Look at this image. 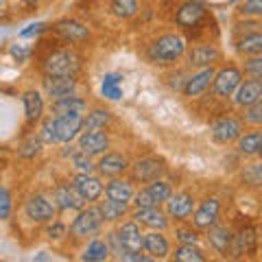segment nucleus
<instances>
[{"label":"nucleus","mask_w":262,"mask_h":262,"mask_svg":"<svg viewBox=\"0 0 262 262\" xmlns=\"http://www.w3.org/2000/svg\"><path fill=\"white\" fill-rule=\"evenodd\" d=\"M79 149L85 151L90 155H103L107 153L110 149V138L103 129H96V131H83L79 138Z\"/></svg>","instance_id":"2eb2a0df"},{"label":"nucleus","mask_w":262,"mask_h":262,"mask_svg":"<svg viewBox=\"0 0 262 262\" xmlns=\"http://www.w3.org/2000/svg\"><path fill=\"white\" fill-rule=\"evenodd\" d=\"M243 72L249 79H260L262 81V55L249 57V59L245 61V66H243Z\"/></svg>","instance_id":"a19ab883"},{"label":"nucleus","mask_w":262,"mask_h":262,"mask_svg":"<svg viewBox=\"0 0 262 262\" xmlns=\"http://www.w3.org/2000/svg\"><path fill=\"white\" fill-rule=\"evenodd\" d=\"M131 219H134L136 223L149 227V229H158V232H162V229L168 227V214H166V212H162L158 206L142 208V210L136 208V212H134V216H131Z\"/></svg>","instance_id":"f3484780"},{"label":"nucleus","mask_w":262,"mask_h":262,"mask_svg":"<svg viewBox=\"0 0 262 262\" xmlns=\"http://www.w3.org/2000/svg\"><path fill=\"white\" fill-rule=\"evenodd\" d=\"M134 186L127 179H120V177H112V182L105 186V196L107 199H114V201H122V203H129L134 201Z\"/></svg>","instance_id":"a878e982"},{"label":"nucleus","mask_w":262,"mask_h":262,"mask_svg":"<svg viewBox=\"0 0 262 262\" xmlns=\"http://www.w3.org/2000/svg\"><path fill=\"white\" fill-rule=\"evenodd\" d=\"M24 212H27V216L33 221V223H48V221L55 219L57 206H55V201H48L44 194H35L27 201Z\"/></svg>","instance_id":"423d86ee"},{"label":"nucleus","mask_w":262,"mask_h":262,"mask_svg":"<svg viewBox=\"0 0 262 262\" xmlns=\"http://www.w3.org/2000/svg\"><path fill=\"white\" fill-rule=\"evenodd\" d=\"M44 90H46V94L51 96V101H57V98H66V96L75 94L77 81H75V77H48L46 75Z\"/></svg>","instance_id":"a211bd4d"},{"label":"nucleus","mask_w":262,"mask_h":262,"mask_svg":"<svg viewBox=\"0 0 262 262\" xmlns=\"http://www.w3.org/2000/svg\"><path fill=\"white\" fill-rule=\"evenodd\" d=\"M118 236L127 253H138L144 249V234L140 232V223H136V221H125L118 227Z\"/></svg>","instance_id":"f8f14e48"},{"label":"nucleus","mask_w":262,"mask_h":262,"mask_svg":"<svg viewBox=\"0 0 262 262\" xmlns=\"http://www.w3.org/2000/svg\"><path fill=\"white\" fill-rule=\"evenodd\" d=\"M22 103H24V114H27V120L31 122H37L44 114V101H42V94L37 90H29V92L22 94Z\"/></svg>","instance_id":"cd10ccee"},{"label":"nucleus","mask_w":262,"mask_h":262,"mask_svg":"<svg viewBox=\"0 0 262 262\" xmlns=\"http://www.w3.org/2000/svg\"><path fill=\"white\" fill-rule=\"evenodd\" d=\"M192 212H194V199L190 192H177L168 196V201H166L168 219L186 221L188 216H192Z\"/></svg>","instance_id":"1a4fd4ad"},{"label":"nucleus","mask_w":262,"mask_h":262,"mask_svg":"<svg viewBox=\"0 0 262 262\" xmlns=\"http://www.w3.org/2000/svg\"><path fill=\"white\" fill-rule=\"evenodd\" d=\"M39 146H42V140H39V138H29V140L22 144L20 155L22 158H33V155H37Z\"/></svg>","instance_id":"49530a36"},{"label":"nucleus","mask_w":262,"mask_h":262,"mask_svg":"<svg viewBox=\"0 0 262 262\" xmlns=\"http://www.w3.org/2000/svg\"><path fill=\"white\" fill-rule=\"evenodd\" d=\"M238 11L245 18H262V0H245Z\"/></svg>","instance_id":"37998d69"},{"label":"nucleus","mask_w":262,"mask_h":262,"mask_svg":"<svg viewBox=\"0 0 262 262\" xmlns=\"http://www.w3.org/2000/svg\"><path fill=\"white\" fill-rule=\"evenodd\" d=\"M258 247V229L256 227H243L238 234L232 236V245H229V256L232 258H243L256 253Z\"/></svg>","instance_id":"39448f33"},{"label":"nucleus","mask_w":262,"mask_h":262,"mask_svg":"<svg viewBox=\"0 0 262 262\" xmlns=\"http://www.w3.org/2000/svg\"><path fill=\"white\" fill-rule=\"evenodd\" d=\"M208 243L210 247L214 249L221 256H227L229 253V245H232V232L225 225H212L208 227Z\"/></svg>","instance_id":"393cba45"},{"label":"nucleus","mask_w":262,"mask_h":262,"mask_svg":"<svg viewBox=\"0 0 262 262\" xmlns=\"http://www.w3.org/2000/svg\"><path fill=\"white\" fill-rule=\"evenodd\" d=\"M203 15H206V7H203L199 0H188V3H184L182 7H179V11L175 15V22L179 24V27L190 29V27H196V24L203 20Z\"/></svg>","instance_id":"412c9836"},{"label":"nucleus","mask_w":262,"mask_h":262,"mask_svg":"<svg viewBox=\"0 0 262 262\" xmlns=\"http://www.w3.org/2000/svg\"><path fill=\"white\" fill-rule=\"evenodd\" d=\"M144 249L149 251L155 260H162L170 253V245L166 241V236H162L158 229H153V232L144 234Z\"/></svg>","instance_id":"bb28decb"},{"label":"nucleus","mask_w":262,"mask_h":262,"mask_svg":"<svg viewBox=\"0 0 262 262\" xmlns=\"http://www.w3.org/2000/svg\"><path fill=\"white\" fill-rule=\"evenodd\" d=\"M85 110H88V101L77 96V94L66 96V98H57V101H53V105H51L53 116H66V114H81V116H83Z\"/></svg>","instance_id":"5701e85b"},{"label":"nucleus","mask_w":262,"mask_h":262,"mask_svg":"<svg viewBox=\"0 0 262 262\" xmlns=\"http://www.w3.org/2000/svg\"><path fill=\"white\" fill-rule=\"evenodd\" d=\"M258 155H260V158H262V146H260V153H258Z\"/></svg>","instance_id":"864d4df0"},{"label":"nucleus","mask_w":262,"mask_h":262,"mask_svg":"<svg viewBox=\"0 0 262 262\" xmlns=\"http://www.w3.org/2000/svg\"><path fill=\"white\" fill-rule=\"evenodd\" d=\"M241 136H243V122L232 116H225L212 125V138L221 144H229V142L238 140Z\"/></svg>","instance_id":"9b49d317"},{"label":"nucleus","mask_w":262,"mask_h":262,"mask_svg":"<svg viewBox=\"0 0 262 262\" xmlns=\"http://www.w3.org/2000/svg\"><path fill=\"white\" fill-rule=\"evenodd\" d=\"M110 245L105 243V241H90V245L85 247L83 251V256H81V260H88V262H101V260H107L110 258Z\"/></svg>","instance_id":"2f4dec72"},{"label":"nucleus","mask_w":262,"mask_h":262,"mask_svg":"<svg viewBox=\"0 0 262 262\" xmlns=\"http://www.w3.org/2000/svg\"><path fill=\"white\" fill-rule=\"evenodd\" d=\"M243 83V70L234 68V66H227V68L219 70L212 81V92L221 98H227L236 92V88Z\"/></svg>","instance_id":"20e7f679"},{"label":"nucleus","mask_w":262,"mask_h":262,"mask_svg":"<svg viewBox=\"0 0 262 262\" xmlns=\"http://www.w3.org/2000/svg\"><path fill=\"white\" fill-rule=\"evenodd\" d=\"M42 29H44V24H31V27H29V29H24L20 35H22V37H31V35H37V33L42 31Z\"/></svg>","instance_id":"3c124183"},{"label":"nucleus","mask_w":262,"mask_h":262,"mask_svg":"<svg viewBox=\"0 0 262 262\" xmlns=\"http://www.w3.org/2000/svg\"><path fill=\"white\" fill-rule=\"evenodd\" d=\"M134 206H136L138 210H142V208H153V206H158V203H155V199L151 196L149 188H144V190H140V192L134 194Z\"/></svg>","instance_id":"c03bdc74"},{"label":"nucleus","mask_w":262,"mask_h":262,"mask_svg":"<svg viewBox=\"0 0 262 262\" xmlns=\"http://www.w3.org/2000/svg\"><path fill=\"white\" fill-rule=\"evenodd\" d=\"M262 101V81L260 79H247L236 88L234 103L238 107H249V105Z\"/></svg>","instance_id":"dca6fc26"},{"label":"nucleus","mask_w":262,"mask_h":262,"mask_svg":"<svg viewBox=\"0 0 262 262\" xmlns=\"http://www.w3.org/2000/svg\"><path fill=\"white\" fill-rule=\"evenodd\" d=\"M243 118H245V122H247V125L260 127V125H262V101L249 105V107H245V116H243Z\"/></svg>","instance_id":"79ce46f5"},{"label":"nucleus","mask_w":262,"mask_h":262,"mask_svg":"<svg viewBox=\"0 0 262 262\" xmlns=\"http://www.w3.org/2000/svg\"><path fill=\"white\" fill-rule=\"evenodd\" d=\"M219 212H221V201L210 196V199H203L201 206L192 212V223L196 229H208L219 221Z\"/></svg>","instance_id":"9d476101"},{"label":"nucleus","mask_w":262,"mask_h":262,"mask_svg":"<svg viewBox=\"0 0 262 262\" xmlns=\"http://www.w3.org/2000/svg\"><path fill=\"white\" fill-rule=\"evenodd\" d=\"M72 186L77 188V192L83 196L85 203L96 201L98 196L105 192L101 179H98L94 173H79V175H75V179H72Z\"/></svg>","instance_id":"0eeeda50"},{"label":"nucleus","mask_w":262,"mask_h":262,"mask_svg":"<svg viewBox=\"0 0 262 262\" xmlns=\"http://www.w3.org/2000/svg\"><path fill=\"white\" fill-rule=\"evenodd\" d=\"M175 238L184 245L186 243H199V234H196V229H192V227H177Z\"/></svg>","instance_id":"a18cd8bd"},{"label":"nucleus","mask_w":262,"mask_h":262,"mask_svg":"<svg viewBox=\"0 0 262 262\" xmlns=\"http://www.w3.org/2000/svg\"><path fill=\"white\" fill-rule=\"evenodd\" d=\"M162 173H164V162L158 158H144L131 166V177H134V182L140 184H151L153 179H160Z\"/></svg>","instance_id":"6e6552de"},{"label":"nucleus","mask_w":262,"mask_h":262,"mask_svg":"<svg viewBox=\"0 0 262 262\" xmlns=\"http://www.w3.org/2000/svg\"><path fill=\"white\" fill-rule=\"evenodd\" d=\"M112 120V114L107 110H92L83 118V131H96V129H105V125Z\"/></svg>","instance_id":"f704fd0d"},{"label":"nucleus","mask_w":262,"mask_h":262,"mask_svg":"<svg viewBox=\"0 0 262 262\" xmlns=\"http://www.w3.org/2000/svg\"><path fill=\"white\" fill-rule=\"evenodd\" d=\"M98 208H101L103 219H105V221H110V223H116V221H120L122 216H127V212H129V203L107 199V201H103Z\"/></svg>","instance_id":"7c9ffc66"},{"label":"nucleus","mask_w":262,"mask_h":262,"mask_svg":"<svg viewBox=\"0 0 262 262\" xmlns=\"http://www.w3.org/2000/svg\"><path fill=\"white\" fill-rule=\"evenodd\" d=\"M46 236L48 238H55V241H59L61 236H66V225L63 223H55L46 229Z\"/></svg>","instance_id":"09e8293b"},{"label":"nucleus","mask_w":262,"mask_h":262,"mask_svg":"<svg viewBox=\"0 0 262 262\" xmlns=\"http://www.w3.org/2000/svg\"><path fill=\"white\" fill-rule=\"evenodd\" d=\"M81 70V57L72 48H57L44 61V72L48 77H75Z\"/></svg>","instance_id":"f257e3e1"},{"label":"nucleus","mask_w":262,"mask_h":262,"mask_svg":"<svg viewBox=\"0 0 262 262\" xmlns=\"http://www.w3.org/2000/svg\"><path fill=\"white\" fill-rule=\"evenodd\" d=\"M262 146V131H249L238 138V151L243 155H258Z\"/></svg>","instance_id":"473e14b6"},{"label":"nucleus","mask_w":262,"mask_h":262,"mask_svg":"<svg viewBox=\"0 0 262 262\" xmlns=\"http://www.w3.org/2000/svg\"><path fill=\"white\" fill-rule=\"evenodd\" d=\"M53 201L59 210H83L85 201L72 184H59L53 192Z\"/></svg>","instance_id":"ddd939ff"},{"label":"nucleus","mask_w":262,"mask_h":262,"mask_svg":"<svg viewBox=\"0 0 262 262\" xmlns=\"http://www.w3.org/2000/svg\"><path fill=\"white\" fill-rule=\"evenodd\" d=\"M70 160H72V166H75L79 173H94V170H96L94 162H92V155L85 153V151H81V149L72 151Z\"/></svg>","instance_id":"e433bc0d"},{"label":"nucleus","mask_w":262,"mask_h":262,"mask_svg":"<svg viewBox=\"0 0 262 262\" xmlns=\"http://www.w3.org/2000/svg\"><path fill=\"white\" fill-rule=\"evenodd\" d=\"M11 210V196L7 192V188H0V219H7Z\"/></svg>","instance_id":"de8ad7c7"},{"label":"nucleus","mask_w":262,"mask_h":262,"mask_svg":"<svg viewBox=\"0 0 262 262\" xmlns=\"http://www.w3.org/2000/svg\"><path fill=\"white\" fill-rule=\"evenodd\" d=\"M173 260L177 262H206V253H203L196 243H182L179 247L173 251Z\"/></svg>","instance_id":"c756f323"},{"label":"nucleus","mask_w":262,"mask_h":262,"mask_svg":"<svg viewBox=\"0 0 262 262\" xmlns=\"http://www.w3.org/2000/svg\"><path fill=\"white\" fill-rule=\"evenodd\" d=\"M127 168H129V162L122 153H103V158L96 164V170L103 177H120Z\"/></svg>","instance_id":"6ab92c4d"},{"label":"nucleus","mask_w":262,"mask_h":262,"mask_svg":"<svg viewBox=\"0 0 262 262\" xmlns=\"http://www.w3.org/2000/svg\"><path fill=\"white\" fill-rule=\"evenodd\" d=\"M122 77L116 72H110V75L103 77V96L110 98V101H118L122 96Z\"/></svg>","instance_id":"72a5a7b5"},{"label":"nucleus","mask_w":262,"mask_h":262,"mask_svg":"<svg viewBox=\"0 0 262 262\" xmlns=\"http://www.w3.org/2000/svg\"><path fill=\"white\" fill-rule=\"evenodd\" d=\"M236 51H238L241 55H245V57L262 55V31L238 37V39H236Z\"/></svg>","instance_id":"c85d7f7f"},{"label":"nucleus","mask_w":262,"mask_h":262,"mask_svg":"<svg viewBox=\"0 0 262 262\" xmlns=\"http://www.w3.org/2000/svg\"><path fill=\"white\" fill-rule=\"evenodd\" d=\"M221 59L219 48L214 46H194L190 53H188V66L190 68H210L212 63H216Z\"/></svg>","instance_id":"4be33fe9"},{"label":"nucleus","mask_w":262,"mask_h":262,"mask_svg":"<svg viewBox=\"0 0 262 262\" xmlns=\"http://www.w3.org/2000/svg\"><path fill=\"white\" fill-rule=\"evenodd\" d=\"M11 55H13L18 61H27L29 51H27V48H22V46H13V48H11Z\"/></svg>","instance_id":"8fccbe9b"},{"label":"nucleus","mask_w":262,"mask_h":262,"mask_svg":"<svg viewBox=\"0 0 262 262\" xmlns=\"http://www.w3.org/2000/svg\"><path fill=\"white\" fill-rule=\"evenodd\" d=\"M186 51V39L182 35H175V33H168V35H162L158 42L151 46L149 57L155 63H173Z\"/></svg>","instance_id":"f03ea898"},{"label":"nucleus","mask_w":262,"mask_h":262,"mask_svg":"<svg viewBox=\"0 0 262 262\" xmlns=\"http://www.w3.org/2000/svg\"><path fill=\"white\" fill-rule=\"evenodd\" d=\"M103 223H105V219H103V212L98 206H90L88 210H79V216L72 221V225H70V236H75V238H88V236L96 234Z\"/></svg>","instance_id":"7ed1b4c3"},{"label":"nucleus","mask_w":262,"mask_h":262,"mask_svg":"<svg viewBox=\"0 0 262 262\" xmlns=\"http://www.w3.org/2000/svg\"><path fill=\"white\" fill-rule=\"evenodd\" d=\"M22 3H27V5H39V3H44V0H22Z\"/></svg>","instance_id":"603ef678"},{"label":"nucleus","mask_w":262,"mask_h":262,"mask_svg":"<svg viewBox=\"0 0 262 262\" xmlns=\"http://www.w3.org/2000/svg\"><path fill=\"white\" fill-rule=\"evenodd\" d=\"M55 29L63 39H68L70 44H81L90 37L88 27H83V24L77 22V20H61V22H57Z\"/></svg>","instance_id":"b1692460"},{"label":"nucleus","mask_w":262,"mask_h":262,"mask_svg":"<svg viewBox=\"0 0 262 262\" xmlns=\"http://www.w3.org/2000/svg\"><path fill=\"white\" fill-rule=\"evenodd\" d=\"M37 138H39V140H42L44 144H53V142H57V122H55V116H48V118L42 122Z\"/></svg>","instance_id":"ea45409f"},{"label":"nucleus","mask_w":262,"mask_h":262,"mask_svg":"<svg viewBox=\"0 0 262 262\" xmlns=\"http://www.w3.org/2000/svg\"><path fill=\"white\" fill-rule=\"evenodd\" d=\"M112 13L118 18H131L138 13V0H112Z\"/></svg>","instance_id":"4c0bfd02"},{"label":"nucleus","mask_w":262,"mask_h":262,"mask_svg":"<svg viewBox=\"0 0 262 262\" xmlns=\"http://www.w3.org/2000/svg\"><path fill=\"white\" fill-rule=\"evenodd\" d=\"M149 192L151 196L155 199V203H166L168 201V196L173 194V188H170L168 182H164V179H153V182L149 184Z\"/></svg>","instance_id":"c9c22d12"},{"label":"nucleus","mask_w":262,"mask_h":262,"mask_svg":"<svg viewBox=\"0 0 262 262\" xmlns=\"http://www.w3.org/2000/svg\"><path fill=\"white\" fill-rule=\"evenodd\" d=\"M57 122V142H72L83 129V116L81 114H66V116H55Z\"/></svg>","instance_id":"4468645a"},{"label":"nucleus","mask_w":262,"mask_h":262,"mask_svg":"<svg viewBox=\"0 0 262 262\" xmlns=\"http://www.w3.org/2000/svg\"><path fill=\"white\" fill-rule=\"evenodd\" d=\"M214 75L216 72L212 68H201L199 72H194L190 79H186V85H184V94L188 98H196L201 96L206 90L212 85V81H214Z\"/></svg>","instance_id":"aec40b11"},{"label":"nucleus","mask_w":262,"mask_h":262,"mask_svg":"<svg viewBox=\"0 0 262 262\" xmlns=\"http://www.w3.org/2000/svg\"><path fill=\"white\" fill-rule=\"evenodd\" d=\"M243 182L249 184V186H262V162L258 164H247V166L243 168Z\"/></svg>","instance_id":"58836bf2"}]
</instances>
